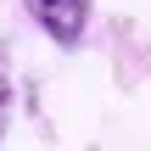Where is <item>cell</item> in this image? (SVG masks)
Here are the masks:
<instances>
[{
    "instance_id": "obj_2",
    "label": "cell",
    "mask_w": 151,
    "mask_h": 151,
    "mask_svg": "<svg viewBox=\"0 0 151 151\" xmlns=\"http://www.w3.org/2000/svg\"><path fill=\"white\" fill-rule=\"evenodd\" d=\"M6 101H11V84H6V73H0V123H6Z\"/></svg>"
},
{
    "instance_id": "obj_1",
    "label": "cell",
    "mask_w": 151,
    "mask_h": 151,
    "mask_svg": "<svg viewBox=\"0 0 151 151\" xmlns=\"http://www.w3.org/2000/svg\"><path fill=\"white\" fill-rule=\"evenodd\" d=\"M22 6L56 45H78L90 28V0H22Z\"/></svg>"
}]
</instances>
